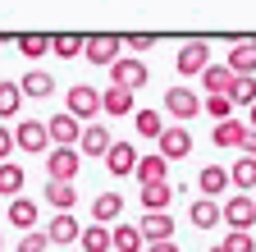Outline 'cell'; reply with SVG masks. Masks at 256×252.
<instances>
[{
    "instance_id": "1",
    "label": "cell",
    "mask_w": 256,
    "mask_h": 252,
    "mask_svg": "<svg viewBox=\"0 0 256 252\" xmlns=\"http://www.w3.org/2000/svg\"><path fill=\"white\" fill-rule=\"evenodd\" d=\"M42 161H46V179H50V183H74V174H78V165H82V156H78L74 147H50Z\"/></svg>"
},
{
    "instance_id": "2",
    "label": "cell",
    "mask_w": 256,
    "mask_h": 252,
    "mask_svg": "<svg viewBox=\"0 0 256 252\" xmlns=\"http://www.w3.org/2000/svg\"><path fill=\"white\" fill-rule=\"evenodd\" d=\"M110 87H124V92H138V87H146V65L133 55V60H114L110 65Z\"/></svg>"
},
{
    "instance_id": "3",
    "label": "cell",
    "mask_w": 256,
    "mask_h": 252,
    "mask_svg": "<svg viewBox=\"0 0 256 252\" xmlns=\"http://www.w3.org/2000/svg\"><path fill=\"white\" fill-rule=\"evenodd\" d=\"M188 151H192V133L183 129V124H165V133L156 138V156H165V161H183Z\"/></svg>"
},
{
    "instance_id": "4",
    "label": "cell",
    "mask_w": 256,
    "mask_h": 252,
    "mask_svg": "<svg viewBox=\"0 0 256 252\" xmlns=\"http://www.w3.org/2000/svg\"><path fill=\"white\" fill-rule=\"evenodd\" d=\"M220 220L234 225V234H247V225H256V202L247 193H238V197H229V202L220 206Z\"/></svg>"
},
{
    "instance_id": "5",
    "label": "cell",
    "mask_w": 256,
    "mask_h": 252,
    "mask_svg": "<svg viewBox=\"0 0 256 252\" xmlns=\"http://www.w3.org/2000/svg\"><path fill=\"white\" fill-rule=\"evenodd\" d=\"M178 74L183 78H197V74H206L210 69V42H183V51H178Z\"/></svg>"
},
{
    "instance_id": "6",
    "label": "cell",
    "mask_w": 256,
    "mask_h": 252,
    "mask_svg": "<svg viewBox=\"0 0 256 252\" xmlns=\"http://www.w3.org/2000/svg\"><path fill=\"white\" fill-rule=\"evenodd\" d=\"M14 147H18V151H37V156H46V151H50V133H46V124H42V119H18Z\"/></svg>"
},
{
    "instance_id": "7",
    "label": "cell",
    "mask_w": 256,
    "mask_h": 252,
    "mask_svg": "<svg viewBox=\"0 0 256 252\" xmlns=\"http://www.w3.org/2000/svg\"><path fill=\"white\" fill-rule=\"evenodd\" d=\"M64 106H69V115L82 124V119H92L96 110H101V92H96V87H87V83H78V87H69Z\"/></svg>"
},
{
    "instance_id": "8",
    "label": "cell",
    "mask_w": 256,
    "mask_h": 252,
    "mask_svg": "<svg viewBox=\"0 0 256 252\" xmlns=\"http://www.w3.org/2000/svg\"><path fill=\"white\" fill-rule=\"evenodd\" d=\"M165 115H174V119L202 115V97H197L192 87H170V92H165Z\"/></svg>"
},
{
    "instance_id": "9",
    "label": "cell",
    "mask_w": 256,
    "mask_h": 252,
    "mask_svg": "<svg viewBox=\"0 0 256 252\" xmlns=\"http://www.w3.org/2000/svg\"><path fill=\"white\" fill-rule=\"evenodd\" d=\"M46 133H50V147H74L78 151V138H82V124L64 110V115H55L50 124H46Z\"/></svg>"
},
{
    "instance_id": "10",
    "label": "cell",
    "mask_w": 256,
    "mask_h": 252,
    "mask_svg": "<svg viewBox=\"0 0 256 252\" xmlns=\"http://www.w3.org/2000/svg\"><path fill=\"white\" fill-rule=\"evenodd\" d=\"M138 161H142V156H138V147H133V142H114V147L106 151V170H110L114 179L138 174Z\"/></svg>"
},
{
    "instance_id": "11",
    "label": "cell",
    "mask_w": 256,
    "mask_h": 252,
    "mask_svg": "<svg viewBox=\"0 0 256 252\" xmlns=\"http://www.w3.org/2000/svg\"><path fill=\"white\" fill-rule=\"evenodd\" d=\"M138 229H142L146 243H174V215L170 211H151V215L138 220Z\"/></svg>"
},
{
    "instance_id": "12",
    "label": "cell",
    "mask_w": 256,
    "mask_h": 252,
    "mask_svg": "<svg viewBox=\"0 0 256 252\" xmlns=\"http://www.w3.org/2000/svg\"><path fill=\"white\" fill-rule=\"evenodd\" d=\"M119 51H124V37H87V46H82L92 65H106V69L119 60Z\"/></svg>"
},
{
    "instance_id": "13",
    "label": "cell",
    "mask_w": 256,
    "mask_h": 252,
    "mask_svg": "<svg viewBox=\"0 0 256 252\" xmlns=\"http://www.w3.org/2000/svg\"><path fill=\"white\" fill-rule=\"evenodd\" d=\"M110 147H114V138H110L106 124H87L82 138H78V156H106Z\"/></svg>"
},
{
    "instance_id": "14",
    "label": "cell",
    "mask_w": 256,
    "mask_h": 252,
    "mask_svg": "<svg viewBox=\"0 0 256 252\" xmlns=\"http://www.w3.org/2000/svg\"><path fill=\"white\" fill-rule=\"evenodd\" d=\"M229 74L234 78H256V51L247 42H234L229 46Z\"/></svg>"
},
{
    "instance_id": "15",
    "label": "cell",
    "mask_w": 256,
    "mask_h": 252,
    "mask_svg": "<svg viewBox=\"0 0 256 252\" xmlns=\"http://www.w3.org/2000/svg\"><path fill=\"white\" fill-rule=\"evenodd\" d=\"M18 92H23V97H32V101H42V97H50V92H55V78H50L46 69H28V74L18 78Z\"/></svg>"
},
{
    "instance_id": "16",
    "label": "cell",
    "mask_w": 256,
    "mask_h": 252,
    "mask_svg": "<svg viewBox=\"0 0 256 252\" xmlns=\"http://www.w3.org/2000/svg\"><path fill=\"white\" fill-rule=\"evenodd\" d=\"M110 247L114 252H146V238H142L138 225H114L110 229Z\"/></svg>"
},
{
    "instance_id": "17",
    "label": "cell",
    "mask_w": 256,
    "mask_h": 252,
    "mask_svg": "<svg viewBox=\"0 0 256 252\" xmlns=\"http://www.w3.org/2000/svg\"><path fill=\"white\" fill-rule=\"evenodd\" d=\"M242 138H247V124H242V119H224V124H215V133H210V142L224 147V151L242 147Z\"/></svg>"
},
{
    "instance_id": "18",
    "label": "cell",
    "mask_w": 256,
    "mask_h": 252,
    "mask_svg": "<svg viewBox=\"0 0 256 252\" xmlns=\"http://www.w3.org/2000/svg\"><path fill=\"white\" fill-rule=\"evenodd\" d=\"M46 202L55 206V215H74L78 188H74V183H50V179H46Z\"/></svg>"
},
{
    "instance_id": "19",
    "label": "cell",
    "mask_w": 256,
    "mask_h": 252,
    "mask_svg": "<svg viewBox=\"0 0 256 252\" xmlns=\"http://www.w3.org/2000/svg\"><path fill=\"white\" fill-rule=\"evenodd\" d=\"M101 110L106 115H138V106H133V92H124V87H106L101 92Z\"/></svg>"
},
{
    "instance_id": "20",
    "label": "cell",
    "mask_w": 256,
    "mask_h": 252,
    "mask_svg": "<svg viewBox=\"0 0 256 252\" xmlns=\"http://www.w3.org/2000/svg\"><path fill=\"white\" fill-rule=\"evenodd\" d=\"M46 238H50L55 247H64V243H78V238H82V225H78L74 215H55V220H50V229H46Z\"/></svg>"
},
{
    "instance_id": "21",
    "label": "cell",
    "mask_w": 256,
    "mask_h": 252,
    "mask_svg": "<svg viewBox=\"0 0 256 252\" xmlns=\"http://www.w3.org/2000/svg\"><path fill=\"white\" fill-rule=\"evenodd\" d=\"M119 215H124V197L119 193H101L92 202V220H96V225H114Z\"/></svg>"
},
{
    "instance_id": "22",
    "label": "cell",
    "mask_w": 256,
    "mask_h": 252,
    "mask_svg": "<svg viewBox=\"0 0 256 252\" xmlns=\"http://www.w3.org/2000/svg\"><path fill=\"white\" fill-rule=\"evenodd\" d=\"M197 183H202V197H210V202H215L224 188H229V170H224V165H202Z\"/></svg>"
},
{
    "instance_id": "23",
    "label": "cell",
    "mask_w": 256,
    "mask_h": 252,
    "mask_svg": "<svg viewBox=\"0 0 256 252\" xmlns=\"http://www.w3.org/2000/svg\"><path fill=\"white\" fill-rule=\"evenodd\" d=\"M174 193H178L174 183H146V188H142V206H146V215H151V211H170Z\"/></svg>"
},
{
    "instance_id": "24",
    "label": "cell",
    "mask_w": 256,
    "mask_h": 252,
    "mask_svg": "<svg viewBox=\"0 0 256 252\" xmlns=\"http://www.w3.org/2000/svg\"><path fill=\"white\" fill-rule=\"evenodd\" d=\"M202 87H206V97H229V87H234L229 65H210V69L202 74Z\"/></svg>"
},
{
    "instance_id": "25",
    "label": "cell",
    "mask_w": 256,
    "mask_h": 252,
    "mask_svg": "<svg viewBox=\"0 0 256 252\" xmlns=\"http://www.w3.org/2000/svg\"><path fill=\"white\" fill-rule=\"evenodd\" d=\"M188 220H192L197 229H215V225H220V202H210V197H197V202L188 206Z\"/></svg>"
},
{
    "instance_id": "26",
    "label": "cell",
    "mask_w": 256,
    "mask_h": 252,
    "mask_svg": "<svg viewBox=\"0 0 256 252\" xmlns=\"http://www.w3.org/2000/svg\"><path fill=\"white\" fill-rule=\"evenodd\" d=\"M23 165H14V161H5V165H0V197H23Z\"/></svg>"
},
{
    "instance_id": "27",
    "label": "cell",
    "mask_w": 256,
    "mask_h": 252,
    "mask_svg": "<svg viewBox=\"0 0 256 252\" xmlns=\"http://www.w3.org/2000/svg\"><path fill=\"white\" fill-rule=\"evenodd\" d=\"M10 225H18V234H28L32 225H37V202L32 197H14L10 202Z\"/></svg>"
},
{
    "instance_id": "28",
    "label": "cell",
    "mask_w": 256,
    "mask_h": 252,
    "mask_svg": "<svg viewBox=\"0 0 256 252\" xmlns=\"http://www.w3.org/2000/svg\"><path fill=\"white\" fill-rule=\"evenodd\" d=\"M229 183L238 188V193H247V188H256V161H252V156H238V161L229 165Z\"/></svg>"
},
{
    "instance_id": "29",
    "label": "cell",
    "mask_w": 256,
    "mask_h": 252,
    "mask_svg": "<svg viewBox=\"0 0 256 252\" xmlns=\"http://www.w3.org/2000/svg\"><path fill=\"white\" fill-rule=\"evenodd\" d=\"M138 179H142V188H146V183H170V179H165V156H156V151L142 156V161H138Z\"/></svg>"
},
{
    "instance_id": "30",
    "label": "cell",
    "mask_w": 256,
    "mask_h": 252,
    "mask_svg": "<svg viewBox=\"0 0 256 252\" xmlns=\"http://www.w3.org/2000/svg\"><path fill=\"white\" fill-rule=\"evenodd\" d=\"M133 129L142 138H160V133H165V115H160V110H138L133 115Z\"/></svg>"
},
{
    "instance_id": "31",
    "label": "cell",
    "mask_w": 256,
    "mask_h": 252,
    "mask_svg": "<svg viewBox=\"0 0 256 252\" xmlns=\"http://www.w3.org/2000/svg\"><path fill=\"white\" fill-rule=\"evenodd\" d=\"M78 243H82V252H110V225H87Z\"/></svg>"
},
{
    "instance_id": "32",
    "label": "cell",
    "mask_w": 256,
    "mask_h": 252,
    "mask_svg": "<svg viewBox=\"0 0 256 252\" xmlns=\"http://www.w3.org/2000/svg\"><path fill=\"white\" fill-rule=\"evenodd\" d=\"M18 101H23L18 83H14V78H5V83H0V119H14V115H18Z\"/></svg>"
},
{
    "instance_id": "33",
    "label": "cell",
    "mask_w": 256,
    "mask_h": 252,
    "mask_svg": "<svg viewBox=\"0 0 256 252\" xmlns=\"http://www.w3.org/2000/svg\"><path fill=\"white\" fill-rule=\"evenodd\" d=\"M82 46H87V37H74V33L50 37V51H55L60 60H74V55H82Z\"/></svg>"
},
{
    "instance_id": "34",
    "label": "cell",
    "mask_w": 256,
    "mask_h": 252,
    "mask_svg": "<svg viewBox=\"0 0 256 252\" xmlns=\"http://www.w3.org/2000/svg\"><path fill=\"white\" fill-rule=\"evenodd\" d=\"M229 101L234 106H256V78H234V87H229Z\"/></svg>"
},
{
    "instance_id": "35",
    "label": "cell",
    "mask_w": 256,
    "mask_h": 252,
    "mask_svg": "<svg viewBox=\"0 0 256 252\" xmlns=\"http://www.w3.org/2000/svg\"><path fill=\"white\" fill-rule=\"evenodd\" d=\"M18 51H23L28 60H42V55L50 51V37H42V33H28V37H18Z\"/></svg>"
},
{
    "instance_id": "36",
    "label": "cell",
    "mask_w": 256,
    "mask_h": 252,
    "mask_svg": "<svg viewBox=\"0 0 256 252\" xmlns=\"http://www.w3.org/2000/svg\"><path fill=\"white\" fill-rule=\"evenodd\" d=\"M202 110H206V115H215V124L234 119V101H229V97H206V101H202Z\"/></svg>"
},
{
    "instance_id": "37",
    "label": "cell",
    "mask_w": 256,
    "mask_h": 252,
    "mask_svg": "<svg viewBox=\"0 0 256 252\" xmlns=\"http://www.w3.org/2000/svg\"><path fill=\"white\" fill-rule=\"evenodd\" d=\"M50 247V238L42 234V229H28V234H18V252H46Z\"/></svg>"
},
{
    "instance_id": "38",
    "label": "cell",
    "mask_w": 256,
    "mask_h": 252,
    "mask_svg": "<svg viewBox=\"0 0 256 252\" xmlns=\"http://www.w3.org/2000/svg\"><path fill=\"white\" fill-rule=\"evenodd\" d=\"M220 247H224V252H256V238H252V234H229Z\"/></svg>"
},
{
    "instance_id": "39",
    "label": "cell",
    "mask_w": 256,
    "mask_h": 252,
    "mask_svg": "<svg viewBox=\"0 0 256 252\" xmlns=\"http://www.w3.org/2000/svg\"><path fill=\"white\" fill-rule=\"evenodd\" d=\"M10 151H18V147H14V129H5V124H0V165L10 161Z\"/></svg>"
},
{
    "instance_id": "40",
    "label": "cell",
    "mask_w": 256,
    "mask_h": 252,
    "mask_svg": "<svg viewBox=\"0 0 256 252\" xmlns=\"http://www.w3.org/2000/svg\"><path fill=\"white\" fill-rule=\"evenodd\" d=\"M124 46L128 51H146V46H156V37L151 33H133V37H124Z\"/></svg>"
},
{
    "instance_id": "41",
    "label": "cell",
    "mask_w": 256,
    "mask_h": 252,
    "mask_svg": "<svg viewBox=\"0 0 256 252\" xmlns=\"http://www.w3.org/2000/svg\"><path fill=\"white\" fill-rule=\"evenodd\" d=\"M242 156H252V161H256V133L247 129V138H242Z\"/></svg>"
},
{
    "instance_id": "42",
    "label": "cell",
    "mask_w": 256,
    "mask_h": 252,
    "mask_svg": "<svg viewBox=\"0 0 256 252\" xmlns=\"http://www.w3.org/2000/svg\"><path fill=\"white\" fill-rule=\"evenodd\" d=\"M146 252H178V243H146Z\"/></svg>"
},
{
    "instance_id": "43",
    "label": "cell",
    "mask_w": 256,
    "mask_h": 252,
    "mask_svg": "<svg viewBox=\"0 0 256 252\" xmlns=\"http://www.w3.org/2000/svg\"><path fill=\"white\" fill-rule=\"evenodd\" d=\"M247 129H252V133H256V106H252V124H247Z\"/></svg>"
},
{
    "instance_id": "44",
    "label": "cell",
    "mask_w": 256,
    "mask_h": 252,
    "mask_svg": "<svg viewBox=\"0 0 256 252\" xmlns=\"http://www.w3.org/2000/svg\"><path fill=\"white\" fill-rule=\"evenodd\" d=\"M247 46H252V51H256V37H247Z\"/></svg>"
},
{
    "instance_id": "45",
    "label": "cell",
    "mask_w": 256,
    "mask_h": 252,
    "mask_svg": "<svg viewBox=\"0 0 256 252\" xmlns=\"http://www.w3.org/2000/svg\"><path fill=\"white\" fill-rule=\"evenodd\" d=\"M210 252H224V247H210Z\"/></svg>"
},
{
    "instance_id": "46",
    "label": "cell",
    "mask_w": 256,
    "mask_h": 252,
    "mask_svg": "<svg viewBox=\"0 0 256 252\" xmlns=\"http://www.w3.org/2000/svg\"><path fill=\"white\" fill-rule=\"evenodd\" d=\"M0 247H5V238H0Z\"/></svg>"
},
{
    "instance_id": "47",
    "label": "cell",
    "mask_w": 256,
    "mask_h": 252,
    "mask_svg": "<svg viewBox=\"0 0 256 252\" xmlns=\"http://www.w3.org/2000/svg\"><path fill=\"white\" fill-rule=\"evenodd\" d=\"M252 202H256V197H252Z\"/></svg>"
}]
</instances>
